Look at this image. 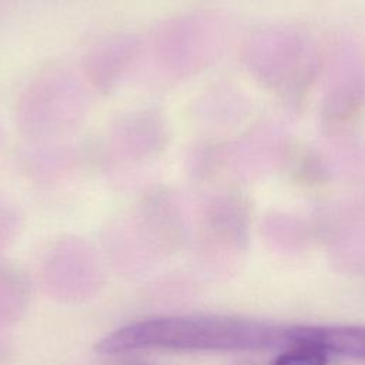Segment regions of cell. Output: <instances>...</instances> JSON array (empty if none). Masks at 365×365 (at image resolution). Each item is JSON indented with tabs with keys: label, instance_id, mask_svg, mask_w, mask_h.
Wrapping results in <instances>:
<instances>
[{
	"label": "cell",
	"instance_id": "6da1fadb",
	"mask_svg": "<svg viewBox=\"0 0 365 365\" xmlns=\"http://www.w3.org/2000/svg\"><path fill=\"white\" fill-rule=\"evenodd\" d=\"M284 324L227 315H173L135 321L107 334L96 344L106 355L140 349L242 352L284 349Z\"/></svg>",
	"mask_w": 365,
	"mask_h": 365
},
{
	"label": "cell",
	"instance_id": "3957f363",
	"mask_svg": "<svg viewBox=\"0 0 365 365\" xmlns=\"http://www.w3.org/2000/svg\"><path fill=\"white\" fill-rule=\"evenodd\" d=\"M272 365H328V352L314 344H297L282 349Z\"/></svg>",
	"mask_w": 365,
	"mask_h": 365
},
{
	"label": "cell",
	"instance_id": "277c9868",
	"mask_svg": "<svg viewBox=\"0 0 365 365\" xmlns=\"http://www.w3.org/2000/svg\"><path fill=\"white\" fill-rule=\"evenodd\" d=\"M117 365H155L150 361H145V359H135V358H130V359H124L121 362H118Z\"/></svg>",
	"mask_w": 365,
	"mask_h": 365
},
{
	"label": "cell",
	"instance_id": "7a4b0ae2",
	"mask_svg": "<svg viewBox=\"0 0 365 365\" xmlns=\"http://www.w3.org/2000/svg\"><path fill=\"white\" fill-rule=\"evenodd\" d=\"M297 344H314L328 354L365 361L364 325H298Z\"/></svg>",
	"mask_w": 365,
	"mask_h": 365
}]
</instances>
